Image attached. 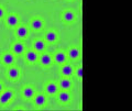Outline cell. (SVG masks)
<instances>
[{"mask_svg":"<svg viewBox=\"0 0 132 111\" xmlns=\"http://www.w3.org/2000/svg\"><path fill=\"white\" fill-rule=\"evenodd\" d=\"M15 93L10 89H3L0 92V105L1 106H7L14 99Z\"/></svg>","mask_w":132,"mask_h":111,"instance_id":"1","label":"cell"},{"mask_svg":"<svg viewBox=\"0 0 132 111\" xmlns=\"http://www.w3.org/2000/svg\"><path fill=\"white\" fill-rule=\"evenodd\" d=\"M0 61H1V64L5 65V66H11V65L14 64L15 62V55L12 53L11 51L10 52H3L1 56H0Z\"/></svg>","mask_w":132,"mask_h":111,"instance_id":"2","label":"cell"},{"mask_svg":"<svg viewBox=\"0 0 132 111\" xmlns=\"http://www.w3.org/2000/svg\"><path fill=\"white\" fill-rule=\"evenodd\" d=\"M40 64L42 65L43 67H51L53 64H54V61H53V56L50 54V53H41V55H39V59Z\"/></svg>","mask_w":132,"mask_h":111,"instance_id":"3","label":"cell"},{"mask_svg":"<svg viewBox=\"0 0 132 111\" xmlns=\"http://www.w3.org/2000/svg\"><path fill=\"white\" fill-rule=\"evenodd\" d=\"M20 76H21V73H20V69L18 67L13 66V65L9 66V68L7 71V77L11 81H16L20 78Z\"/></svg>","mask_w":132,"mask_h":111,"instance_id":"4","label":"cell"},{"mask_svg":"<svg viewBox=\"0 0 132 111\" xmlns=\"http://www.w3.org/2000/svg\"><path fill=\"white\" fill-rule=\"evenodd\" d=\"M59 90H60L59 85H57L55 81H48V83H46L44 86V91L46 95H48V96H54V95L59 92Z\"/></svg>","mask_w":132,"mask_h":111,"instance_id":"5","label":"cell"},{"mask_svg":"<svg viewBox=\"0 0 132 111\" xmlns=\"http://www.w3.org/2000/svg\"><path fill=\"white\" fill-rule=\"evenodd\" d=\"M24 59H26L28 63H31V64H34L35 62H38L39 59V53L35 52L34 50H26L24 52Z\"/></svg>","mask_w":132,"mask_h":111,"instance_id":"6","label":"cell"},{"mask_svg":"<svg viewBox=\"0 0 132 111\" xmlns=\"http://www.w3.org/2000/svg\"><path fill=\"white\" fill-rule=\"evenodd\" d=\"M67 59H68V57L66 55V52H64V51H57V52H55V54L53 55L54 63H57L60 66L65 64L66 62H67Z\"/></svg>","mask_w":132,"mask_h":111,"instance_id":"7","label":"cell"},{"mask_svg":"<svg viewBox=\"0 0 132 111\" xmlns=\"http://www.w3.org/2000/svg\"><path fill=\"white\" fill-rule=\"evenodd\" d=\"M60 71H61V75L63 77H68L69 78L72 75H74V67H73V65L67 63V62H66L65 64L61 65Z\"/></svg>","mask_w":132,"mask_h":111,"instance_id":"8","label":"cell"},{"mask_svg":"<svg viewBox=\"0 0 132 111\" xmlns=\"http://www.w3.org/2000/svg\"><path fill=\"white\" fill-rule=\"evenodd\" d=\"M32 100L34 102V105L36 107H39V108H42V107L46 105V96L42 92H35Z\"/></svg>","mask_w":132,"mask_h":111,"instance_id":"9","label":"cell"},{"mask_svg":"<svg viewBox=\"0 0 132 111\" xmlns=\"http://www.w3.org/2000/svg\"><path fill=\"white\" fill-rule=\"evenodd\" d=\"M30 28L33 31H41L44 28V21L40 17H34L30 21Z\"/></svg>","mask_w":132,"mask_h":111,"instance_id":"10","label":"cell"},{"mask_svg":"<svg viewBox=\"0 0 132 111\" xmlns=\"http://www.w3.org/2000/svg\"><path fill=\"white\" fill-rule=\"evenodd\" d=\"M77 15L73 10H64L63 13H62V20L65 23H72L76 20Z\"/></svg>","mask_w":132,"mask_h":111,"instance_id":"11","label":"cell"},{"mask_svg":"<svg viewBox=\"0 0 132 111\" xmlns=\"http://www.w3.org/2000/svg\"><path fill=\"white\" fill-rule=\"evenodd\" d=\"M11 52L13 53L15 56H20V55H23L24 52H26V46L22 42H15L12 44L11 46Z\"/></svg>","mask_w":132,"mask_h":111,"instance_id":"12","label":"cell"},{"mask_svg":"<svg viewBox=\"0 0 132 111\" xmlns=\"http://www.w3.org/2000/svg\"><path fill=\"white\" fill-rule=\"evenodd\" d=\"M57 95V99L61 104L67 105L69 101H71V93H69V90H59Z\"/></svg>","mask_w":132,"mask_h":111,"instance_id":"13","label":"cell"},{"mask_svg":"<svg viewBox=\"0 0 132 111\" xmlns=\"http://www.w3.org/2000/svg\"><path fill=\"white\" fill-rule=\"evenodd\" d=\"M59 40V34L57 32L54 30H50L47 32H45L44 34V41L46 44H51V43H55Z\"/></svg>","mask_w":132,"mask_h":111,"instance_id":"14","label":"cell"},{"mask_svg":"<svg viewBox=\"0 0 132 111\" xmlns=\"http://www.w3.org/2000/svg\"><path fill=\"white\" fill-rule=\"evenodd\" d=\"M15 35L16 38L20 39V40H26L29 35V29L26 25H19V27H15Z\"/></svg>","mask_w":132,"mask_h":111,"instance_id":"15","label":"cell"},{"mask_svg":"<svg viewBox=\"0 0 132 111\" xmlns=\"http://www.w3.org/2000/svg\"><path fill=\"white\" fill-rule=\"evenodd\" d=\"M21 93L26 100H32L35 95V89L33 88L32 86H24Z\"/></svg>","mask_w":132,"mask_h":111,"instance_id":"16","label":"cell"},{"mask_svg":"<svg viewBox=\"0 0 132 111\" xmlns=\"http://www.w3.org/2000/svg\"><path fill=\"white\" fill-rule=\"evenodd\" d=\"M6 24L9 28H15L19 24V17L15 13H10L6 18Z\"/></svg>","mask_w":132,"mask_h":111,"instance_id":"17","label":"cell"},{"mask_svg":"<svg viewBox=\"0 0 132 111\" xmlns=\"http://www.w3.org/2000/svg\"><path fill=\"white\" fill-rule=\"evenodd\" d=\"M66 55H67V57L69 59L76 61V59L79 58V56H80V50L76 46H72V47L68 48L67 52H66Z\"/></svg>","mask_w":132,"mask_h":111,"instance_id":"18","label":"cell"},{"mask_svg":"<svg viewBox=\"0 0 132 111\" xmlns=\"http://www.w3.org/2000/svg\"><path fill=\"white\" fill-rule=\"evenodd\" d=\"M57 85H59V88L60 90H69L72 88V80L69 79L68 77H63L62 79L57 83Z\"/></svg>","mask_w":132,"mask_h":111,"instance_id":"19","label":"cell"},{"mask_svg":"<svg viewBox=\"0 0 132 111\" xmlns=\"http://www.w3.org/2000/svg\"><path fill=\"white\" fill-rule=\"evenodd\" d=\"M45 46H46V43H45L44 40H35L34 42H33V50L35 52H38L39 54L40 53H43L45 51Z\"/></svg>","mask_w":132,"mask_h":111,"instance_id":"20","label":"cell"},{"mask_svg":"<svg viewBox=\"0 0 132 111\" xmlns=\"http://www.w3.org/2000/svg\"><path fill=\"white\" fill-rule=\"evenodd\" d=\"M74 74H75V76L78 78V79L81 80L82 75H84V69H82V67H81V66H78L77 68L74 69Z\"/></svg>","mask_w":132,"mask_h":111,"instance_id":"21","label":"cell"},{"mask_svg":"<svg viewBox=\"0 0 132 111\" xmlns=\"http://www.w3.org/2000/svg\"><path fill=\"white\" fill-rule=\"evenodd\" d=\"M3 17H5V8L0 6V19H2Z\"/></svg>","mask_w":132,"mask_h":111,"instance_id":"22","label":"cell"},{"mask_svg":"<svg viewBox=\"0 0 132 111\" xmlns=\"http://www.w3.org/2000/svg\"><path fill=\"white\" fill-rule=\"evenodd\" d=\"M3 89H5V86H3V84L1 83V81H0V92H1Z\"/></svg>","mask_w":132,"mask_h":111,"instance_id":"23","label":"cell"}]
</instances>
